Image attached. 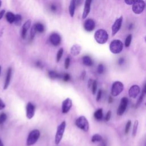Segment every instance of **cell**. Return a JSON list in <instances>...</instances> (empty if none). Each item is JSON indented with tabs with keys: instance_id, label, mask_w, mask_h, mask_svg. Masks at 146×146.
Segmentation results:
<instances>
[{
	"instance_id": "1",
	"label": "cell",
	"mask_w": 146,
	"mask_h": 146,
	"mask_svg": "<svg viewBox=\"0 0 146 146\" xmlns=\"http://www.w3.org/2000/svg\"><path fill=\"white\" fill-rule=\"evenodd\" d=\"M94 38L97 43L99 44H104L107 42L108 39V35L105 30L99 29L95 33Z\"/></svg>"
},
{
	"instance_id": "2",
	"label": "cell",
	"mask_w": 146,
	"mask_h": 146,
	"mask_svg": "<svg viewBox=\"0 0 146 146\" xmlns=\"http://www.w3.org/2000/svg\"><path fill=\"white\" fill-rule=\"evenodd\" d=\"M123 48V43L120 40H113L110 44V50L113 54H119L121 52Z\"/></svg>"
},
{
	"instance_id": "3",
	"label": "cell",
	"mask_w": 146,
	"mask_h": 146,
	"mask_svg": "<svg viewBox=\"0 0 146 146\" xmlns=\"http://www.w3.org/2000/svg\"><path fill=\"white\" fill-rule=\"evenodd\" d=\"M40 136V132L38 129H34L31 131L28 135L26 145L27 146H31L36 143Z\"/></svg>"
},
{
	"instance_id": "4",
	"label": "cell",
	"mask_w": 146,
	"mask_h": 146,
	"mask_svg": "<svg viewBox=\"0 0 146 146\" xmlns=\"http://www.w3.org/2000/svg\"><path fill=\"white\" fill-rule=\"evenodd\" d=\"M66 126V123L65 121H63L58 127L55 136V143L56 144H59L62 139L65 128Z\"/></svg>"
},
{
	"instance_id": "5",
	"label": "cell",
	"mask_w": 146,
	"mask_h": 146,
	"mask_svg": "<svg viewBox=\"0 0 146 146\" xmlns=\"http://www.w3.org/2000/svg\"><path fill=\"white\" fill-rule=\"evenodd\" d=\"M76 125L82 130L87 132L89 129V123L86 119V117L84 116H80L78 119H76L75 121Z\"/></svg>"
},
{
	"instance_id": "6",
	"label": "cell",
	"mask_w": 146,
	"mask_h": 146,
	"mask_svg": "<svg viewBox=\"0 0 146 146\" xmlns=\"http://www.w3.org/2000/svg\"><path fill=\"white\" fill-rule=\"evenodd\" d=\"M124 85L120 81L115 82L111 87V95L113 96H118L123 90Z\"/></svg>"
},
{
	"instance_id": "7",
	"label": "cell",
	"mask_w": 146,
	"mask_h": 146,
	"mask_svg": "<svg viewBox=\"0 0 146 146\" xmlns=\"http://www.w3.org/2000/svg\"><path fill=\"white\" fill-rule=\"evenodd\" d=\"M145 7V2L143 1H135L132 5V11L136 14H141Z\"/></svg>"
},
{
	"instance_id": "8",
	"label": "cell",
	"mask_w": 146,
	"mask_h": 146,
	"mask_svg": "<svg viewBox=\"0 0 146 146\" xmlns=\"http://www.w3.org/2000/svg\"><path fill=\"white\" fill-rule=\"evenodd\" d=\"M128 103V99L126 97H123L120 100V104L117 110V114L119 116H121L126 110Z\"/></svg>"
},
{
	"instance_id": "9",
	"label": "cell",
	"mask_w": 146,
	"mask_h": 146,
	"mask_svg": "<svg viewBox=\"0 0 146 146\" xmlns=\"http://www.w3.org/2000/svg\"><path fill=\"white\" fill-rule=\"evenodd\" d=\"M123 22V17L121 16L115 20L112 26V35L114 36L120 30Z\"/></svg>"
},
{
	"instance_id": "10",
	"label": "cell",
	"mask_w": 146,
	"mask_h": 146,
	"mask_svg": "<svg viewBox=\"0 0 146 146\" xmlns=\"http://www.w3.org/2000/svg\"><path fill=\"white\" fill-rule=\"evenodd\" d=\"M72 102L71 99L66 98L64 100L62 104V112L63 113H67L71 109Z\"/></svg>"
},
{
	"instance_id": "11",
	"label": "cell",
	"mask_w": 146,
	"mask_h": 146,
	"mask_svg": "<svg viewBox=\"0 0 146 146\" xmlns=\"http://www.w3.org/2000/svg\"><path fill=\"white\" fill-rule=\"evenodd\" d=\"M140 92V88L138 85L132 86L128 91V95L132 98H136Z\"/></svg>"
},
{
	"instance_id": "12",
	"label": "cell",
	"mask_w": 146,
	"mask_h": 146,
	"mask_svg": "<svg viewBox=\"0 0 146 146\" xmlns=\"http://www.w3.org/2000/svg\"><path fill=\"white\" fill-rule=\"evenodd\" d=\"M49 40H50V43L52 45L56 46H58L60 43L61 37L58 33H54L50 35V37H49Z\"/></svg>"
},
{
	"instance_id": "13",
	"label": "cell",
	"mask_w": 146,
	"mask_h": 146,
	"mask_svg": "<svg viewBox=\"0 0 146 146\" xmlns=\"http://www.w3.org/2000/svg\"><path fill=\"white\" fill-rule=\"evenodd\" d=\"M35 114V106L31 102H29L26 106V116L29 119L33 117Z\"/></svg>"
},
{
	"instance_id": "14",
	"label": "cell",
	"mask_w": 146,
	"mask_h": 146,
	"mask_svg": "<svg viewBox=\"0 0 146 146\" xmlns=\"http://www.w3.org/2000/svg\"><path fill=\"white\" fill-rule=\"evenodd\" d=\"M95 27V23L94 21L92 19H87L84 23V29L88 32L92 31L94 30Z\"/></svg>"
},
{
	"instance_id": "15",
	"label": "cell",
	"mask_w": 146,
	"mask_h": 146,
	"mask_svg": "<svg viewBox=\"0 0 146 146\" xmlns=\"http://www.w3.org/2000/svg\"><path fill=\"white\" fill-rule=\"evenodd\" d=\"M91 2H92V1L91 0H87L85 1L84 10H83V12L82 14V18L83 19H85L88 16V15L90 11Z\"/></svg>"
},
{
	"instance_id": "16",
	"label": "cell",
	"mask_w": 146,
	"mask_h": 146,
	"mask_svg": "<svg viewBox=\"0 0 146 146\" xmlns=\"http://www.w3.org/2000/svg\"><path fill=\"white\" fill-rule=\"evenodd\" d=\"M31 21L30 19H28L27 21H26V22L23 24L22 29V31H21V36L23 39H25L26 36L27 32L28 30L30 29V26H31Z\"/></svg>"
},
{
	"instance_id": "17",
	"label": "cell",
	"mask_w": 146,
	"mask_h": 146,
	"mask_svg": "<svg viewBox=\"0 0 146 146\" xmlns=\"http://www.w3.org/2000/svg\"><path fill=\"white\" fill-rule=\"evenodd\" d=\"M11 75H12V69H11V68L9 67L7 71L6 76L5 83H4V86H3L4 90H6L8 88V87L10 83Z\"/></svg>"
},
{
	"instance_id": "18",
	"label": "cell",
	"mask_w": 146,
	"mask_h": 146,
	"mask_svg": "<svg viewBox=\"0 0 146 146\" xmlns=\"http://www.w3.org/2000/svg\"><path fill=\"white\" fill-rule=\"evenodd\" d=\"M81 47L80 45L78 44H74L70 49V53L73 56H77L78 55L80 51H81Z\"/></svg>"
},
{
	"instance_id": "19",
	"label": "cell",
	"mask_w": 146,
	"mask_h": 146,
	"mask_svg": "<svg viewBox=\"0 0 146 146\" xmlns=\"http://www.w3.org/2000/svg\"><path fill=\"white\" fill-rule=\"evenodd\" d=\"M75 6H76V1L74 0H72L70 2L68 10L70 15L71 17H73L75 14Z\"/></svg>"
},
{
	"instance_id": "20",
	"label": "cell",
	"mask_w": 146,
	"mask_h": 146,
	"mask_svg": "<svg viewBox=\"0 0 146 146\" xmlns=\"http://www.w3.org/2000/svg\"><path fill=\"white\" fill-rule=\"evenodd\" d=\"M15 15L14 14V13H13L12 12H7L6 14V18L7 21L11 24L13 23L15 21Z\"/></svg>"
},
{
	"instance_id": "21",
	"label": "cell",
	"mask_w": 146,
	"mask_h": 146,
	"mask_svg": "<svg viewBox=\"0 0 146 146\" xmlns=\"http://www.w3.org/2000/svg\"><path fill=\"white\" fill-rule=\"evenodd\" d=\"M82 61H83V63L87 66H91L93 64L92 59L88 55L84 56L82 58Z\"/></svg>"
},
{
	"instance_id": "22",
	"label": "cell",
	"mask_w": 146,
	"mask_h": 146,
	"mask_svg": "<svg viewBox=\"0 0 146 146\" xmlns=\"http://www.w3.org/2000/svg\"><path fill=\"white\" fill-rule=\"evenodd\" d=\"M94 117L96 120H100L102 119L103 116V110L102 108L98 109L94 114Z\"/></svg>"
},
{
	"instance_id": "23",
	"label": "cell",
	"mask_w": 146,
	"mask_h": 146,
	"mask_svg": "<svg viewBox=\"0 0 146 146\" xmlns=\"http://www.w3.org/2000/svg\"><path fill=\"white\" fill-rule=\"evenodd\" d=\"M34 26L36 29V33L38 32L39 33H42L44 30V26L40 23H36L34 24Z\"/></svg>"
},
{
	"instance_id": "24",
	"label": "cell",
	"mask_w": 146,
	"mask_h": 146,
	"mask_svg": "<svg viewBox=\"0 0 146 146\" xmlns=\"http://www.w3.org/2000/svg\"><path fill=\"white\" fill-rule=\"evenodd\" d=\"M102 140H103V138L102 136L99 134H95L92 136V138H91V141L92 143L101 142Z\"/></svg>"
},
{
	"instance_id": "25",
	"label": "cell",
	"mask_w": 146,
	"mask_h": 146,
	"mask_svg": "<svg viewBox=\"0 0 146 146\" xmlns=\"http://www.w3.org/2000/svg\"><path fill=\"white\" fill-rule=\"evenodd\" d=\"M48 75L51 79H53L59 78L61 76L60 74H59L58 73H57L54 71H50L48 72Z\"/></svg>"
},
{
	"instance_id": "26",
	"label": "cell",
	"mask_w": 146,
	"mask_h": 146,
	"mask_svg": "<svg viewBox=\"0 0 146 146\" xmlns=\"http://www.w3.org/2000/svg\"><path fill=\"white\" fill-rule=\"evenodd\" d=\"M138 125H139V121L137 120H136L134 122L133 124V129H132V136L135 137L137 133V128H138Z\"/></svg>"
},
{
	"instance_id": "27",
	"label": "cell",
	"mask_w": 146,
	"mask_h": 146,
	"mask_svg": "<svg viewBox=\"0 0 146 146\" xmlns=\"http://www.w3.org/2000/svg\"><path fill=\"white\" fill-rule=\"evenodd\" d=\"M63 48H60L57 54H56V60L57 62H59L61 59V58L62 57V55H63Z\"/></svg>"
},
{
	"instance_id": "28",
	"label": "cell",
	"mask_w": 146,
	"mask_h": 146,
	"mask_svg": "<svg viewBox=\"0 0 146 146\" xmlns=\"http://www.w3.org/2000/svg\"><path fill=\"white\" fill-rule=\"evenodd\" d=\"M22 21V17L20 14H16L15 17L14 23L17 26H19L21 24Z\"/></svg>"
},
{
	"instance_id": "29",
	"label": "cell",
	"mask_w": 146,
	"mask_h": 146,
	"mask_svg": "<svg viewBox=\"0 0 146 146\" xmlns=\"http://www.w3.org/2000/svg\"><path fill=\"white\" fill-rule=\"evenodd\" d=\"M91 88V91H92V93L93 95H95L96 94V90H97V82L96 80H94L92 84L90 87Z\"/></svg>"
},
{
	"instance_id": "30",
	"label": "cell",
	"mask_w": 146,
	"mask_h": 146,
	"mask_svg": "<svg viewBox=\"0 0 146 146\" xmlns=\"http://www.w3.org/2000/svg\"><path fill=\"white\" fill-rule=\"evenodd\" d=\"M132 34H129L127 36V38L125 40V47H127L129 46V45L131 44V40H132Z\"/></svg>"
},
{
	"instance_id": "31",
	"label": "cell",
	"mask_w": 146,
	"mask_h": 146,
	"mask_svg": "<svg viewBox=\"0 0 146 146\" xmlns=\"http://www.w3.org/2000/svg\"><path fill=\"white\" fill-rule=\"evenodd\" d=\"M144 95H145V94L143 91L141 94V95L140 96V97L139 98V99H138V100L137 101V103L136 104V107H138L141 104V103H142V102L143 100V99H144Z\"/></svg>"
},
{
	"instance_id": "32",
	"label": "cell",
	"mask_w": 146,
	"mask_h": 146,
	"mask_svg": "<svg viewBox=\"0 0 146 146\" xmlns=\"http://www.w3.org/2000/svg\"><path fill=\"white\" fill-rule=\"evenodd\" d=\"M7 115L5 113H2L0 114V125L2 124L6 120Z\"/></svg>"
},
{
	"instance_id": "33",
	"label": "cell",
	"mask_w": 146,
	"mask_h": 146,
	"mask_svg": "<svg viewBox=\"0 0 146 146\" xmlns=\"http://www.w3.org/2000/svg\"><path fill=\"white\" fill-rule=\"evenodd\" d=\"M98 72L100 74H103L104 71V67L103 66V64H99L98 66V69H97Z\"/></svg>"
},
{
	"instance_id": "34",
	"label": "cell",
	"mask_w": 146,
	"mask_h": 146,
	"mask_svg": "<svg viewBox=\"0 0 146 146\" xmlns=\"http://www.w3.org/2000/svg\"><path fill=\"white\" fill-rule=\"evenodd\" d=\"M131 120H128L125 125V133H128L129 129H130V128H131Z\"/></svg>"
},
{
	"instance_id": "35",
	"label": "cell",
	"mask_w": 146,
	"mask_h": 146,
	"mask_svg": "<svg viewBox=\"0 0 146 146\" xmlns=\"http://www.w3.org/2000/svg\"><path fill=\"white\" fill-rule=\"evenodd\" d=\"M36 33V29L35 28L34 25H33L31 29V31H30V36H31V39H33L35 36V35Z\"/></svg>"
},
{
	"instance_id": "36",
	"label": "cell",
	"mask_w": 146,
	"mask_h": 146,
	"mask_svg": "<svg viewBox=\"0 0 146 146\" xmlns=\"http://www.w3.org/2000/svg\"><path fill=\"white\" fill-rule=\"evenodd\" d=\"M70 58L69 57H67L65 59V60H64V68L66 69H68V68L70 66Z\"/></svg>"
},
{
	"instance_id": "37",
	"label": "cell",
	"mask_w": 146,
	"mask_h": 146,
	"mask_svg": "<svg viewBox=\"0 0 146 146\" xmlns=\"http://www.w3.org/2000/svg\"><path fill=\"white\" fill-rule=\"evenodd\" d=\"M63 80H64L65 82H67V81H68V80H70L71 76H70V75L68 74H65L63 75Z\"/></svg>"
},
{
	"instance_id": "38",
	"label": "cell",
	"mask_w": 146,
	"mask_h": 146,
	"mask_svg": "<svg viewBox=\"0 0 146 146\" xmlns=\"http://www.w3.org/2000/svg\"><path fill=\"white\" fill-rule=\"evenodd\" d=\"M111 111H108L105 116V120L107 121L110 120V119L111 118Z\"/></svg>"
},
{
	"instance_id": "39",
	"label": "cell",
	"mask_w": 146,
	"mask_h": 146,
	"mask_svg": "<svg viewBox=\"0 0 146 146\" xmlns=\"http://www.w3.org/2000/svg\"><path fill=\"white\" fill-rule=\"evenodd\" d=\"M102 91L101 90H99L98 91V94H97V96H96V100L98 102L100 100L101 97H102Z\"/></svg>"
},
{
	"instance_id": "40",
	"label": "cell",
	"mask_w": 146,
	"mask_h": 146,
	"mask_svg": "<svg viewBox=\"0 0 146 146\" xmlns=\"http://www.w3.org/2000/svg\"><path fill=\"white\" fill-rule=\"evenodd\" d=\"M5 104L3 102V100L0 98V111L5 108Z\"/></svg>"
},
{
	"instance_id": "41",
	"label": "cell",
	"mask_w": 146,
	"mask_h": 146,
	"mask_svg": "<svg viewBox=\"0 0 146 146\" xmlns=\"http://www.w3.org/2000/svg\"><path fill=\"white\" fill-rule=\"evenodd\" d=\"M125 3L127 5H133V3L135 2V1H129V0H125Z\"/></svg>"
},
{
	"instance_id": "42",
	"label": "cell",
	"mask_w": 146,
	"mask_h": 146,
	"mask_svg": "<svg viewBox=\"0 0 146 146\" xmlns=\"http://www.w3.org/2000/svg\"><path fill=\"white\" fill-rule=\"evenodd\" d=\"M124 59L123 58H120V59L118 60V64H119V65L123 64L124 63Z\"/></svg>"
},
{
	"instance_id": "43",
	"label": "cell",
	"mask_w": 146,
	"mask_h": 146,
	"mask_svg": "<svg viewBox=\"0 0 146 146\" xmlns=\"http://www.w3.org/2000/svg\"><path fill=\"white\" fill-rule=\"evenodd\" d=\"M50 9L52 11H55L56 10V6L54 5H51L50 6Z\"/></svg>"
},
{
	"instance_id": "44",
	"label": "cell",
	"mask_w": 146,
	"mask_h": 146,
	"mask_svg": "<svg viewBox=\"0 0 146 146\" xmlns=\"http://www.w3.org/2000/svg\"><path fill=\"white\" fill-rule=\"evenodd\" d=\"M5 13V10H2L1 11H0V20L2 18L4 14Z\"/></svg>"
},
{
	"instance_id": "45",
	"label": "cell",
	"mask_w": 146,
	"mask_h": 146,
	"mask_svg": "<svg viewBox=\"0 0 146 146\" xmlns=\"http://www.w3.org/2000/svg\"><path fill=\"white\" fill-rule=\"evenodd\" d=\"M112 102H113V99H112V98L111 96H110V97H109V99H108V102H109L110 103H111Z\"/></svg>"
},
{
	"instance_id": "46",
	"label": "cell",
	"mask_w": 146,
	"mask_h": 146,
	"mask_svg": "<svg viewBox=\"0 0 146 146\" xmlns=\"http://www.w3.org/2000/svg\"><path fill=\"white\" fill-rule=\"evenodd\" d=\"M133 25L132 23H131L129 26H128V29L129 30H131L132 28H133Z\"/></svg>"
},
{
	"instance_id": "47",
	"label": "cell",
	"mask_w": 146,
	"mask_h": 146,
	"mask_svg": "<svg viewBox=\"0 0 146 146\" xmlns=\"http://www.w3.org/2000/svg\"><path fill=\"white\" fill-rule=\"evenodd\" d=\"M143 91L144 92V93L145 94H146V83H145V86H144V88H143Z\"/></svg>"
},
{
	"instance_id": "48",
	"label": "cell",
	"mask_w": 146,
	"mask_h": 146,
	"mask_svg": "<svg viewBox=\"0 0 146 146\" xmlns=\"http://www.w3.org/2000/svg\"><path fill=\"white\" fill-rule=\"evenodd\" d=\"M85 75H86V72H85V71H83V73H82V78L83 79H84V76H85Z\"/></svg>"
},
{
	"instance_id": "49",
	"label": "cell",
	"mask_w": 146,
	"mask_h": 146,
	"mask_svg": "<svg viewBox=\"0 0 146 146\" xmlns=\"http://www.w3.org/2000/svg\"><path fill=\"white\" fill-rule=\"evenodd\" d=\"M0 146H4V145H3V142L2 141V140H1V139H0Z\"/></svg>"
},
{
	"instance_id": "50",
	"label": "cell",
	"mask_w": 146,
	"mask_h": 146,
	"mask_svg": "<svg viewBox=\"0 0 146 146\" xmlns=\"http://www.w3.org/2000/svg\"><path fill=\"white\" fill-rule=\"evenodd\" d=\"M1 66H0V75H1Z\"/></svg>"
},
{
	"instance_id": "51",
	"label": "cell",
	"mask_w": 146,
	"mask_h": 146,
	"mask_svg": "<svg viewBox=\"0 0 146 146\" xmlns=\"http://www.w3.org/2000/svg\"><path fill=\"white\" fill-rule=\"evenodd\" d=\"M144 40H145V42H146V36H145V38H144Z\"/></svg>"
},
{
	"instance_id": "52",
	"label": "cell",
	"mask_w": 146,
	"mask_h": 146,
	"mask_svg": "<svg viewBox=\"0 0 146 146\" xmlns=\"http://www.w3.org/2000/svg\"><path fill=\"white\" fill-rule=\"evenodd\" d=\"M1 4H2V2H1V1H0V7L1 6Z\"/></svg>"
},
{
	"instance_id": "53",
	"label": "cell",
	"mask_w": 146,
	"mask_h": 146,
	"mask_svg": "<svg viewBox=\"0 0 146 146\" xmlns=\"http://www.w3.org/2000/svg\"><path fill=\"white\" fill-rule=\"evenodd\" d=\"M144 146H146V141H145V145H144Z\"/></svg>"
},
{
	"instance_id": "54",
	"label": "cell",
	"mask_w": 146,
	"mask_h": 146,
	"mask_svg": "<svg viewBox=\"0 0 146 146\" xmlns=\"http://www.w3.org/2000/svg\"><path fill=\"white\" fill-rule=\"evenodd\" d=\"M145 106H146V103H145Z\"/></svg>"
}]
</instances>
